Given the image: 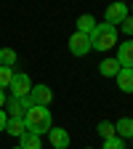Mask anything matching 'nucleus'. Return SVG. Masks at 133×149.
<instances>
[{
  "instance_id": "obj_9",
  "label": "nucleus",
  "mask_w": 133,
  "mask_h": 149,
  "mask_svg": "<svg viewBox=\"0 0 133 149\" xmlns=\"http://www.w3.org/2000/svg\"><path fill=\"white\" fill-rule=\"evenodd\" d=\"M115 80H117V88H120L123 93H133V69L120 67V72L115 74Z\"/></svg>"
},
{
  "instance_id": "obj_23",
  "label": "nucleus",
  "mask_w": 133,
  "mask_h": 149,
  "mask_svg": "<svg viewBox=\"0 0 133 149\" xmlns=\"http://www.w3.org/2000/svg\"><path fill=\"white\" fill-rule=\"evenodd\" d=\"M130 16H133V3H130Z\"/></svg>"
},
{
  "instance_id": "obj_10",
  "label": "nucleus",
  "mask_w": 133,
  "mask_h": 149,
  "mask_svg": "<svg viewBox=\"0 0 133 149\" xmlns=\"http://www.w3.org/2000/svg\"><path fill=\"white\" fill-rule=\"evenodd\" d=\"M48 139H51V144L56 149H67L69 146V133H67L64 128H51L48 130Z\"/></svg>"
},
{
  "instance_id": "obj_17",
  "label": "nucleus",
  "mask_w": 133,
  "mask_h": 149,
  "mask_svg": "<svg viewBox=\"0 0 133 149\" xmlns=\"http://www.w3.org/2000/svg\"><path fill=\"white\" fill-rule=\"evenodd\" d=\"M13 64H16V51L0 48V67H13Z\"/></svg>"
},
{
  "instance_id": "obj_21",
  "label": "nucleus",
  "mask_w": 133,
  "mask_h": 149,
  "mask_svg": "<svg viewBox=\"0 0 133 149\" xmlns=\"http://www.w3.org/2000/svg\"><path fill=\"white\" fill-rule=\"evenodd\" d=\"M6 123H8V115H6V109H0V133L6 130Z\"/></svg>"
},
{
  "instance_id": "obj_22",
  "label": "nucleus",
  "mask_w": 133,
  "mask_h": 149,
  "mask_svg": "<svg viewBox=\"0 0 133 149\" xmlns=\"http://www.w3.org/2000/svg\"><path fill=\"white\" fill-rule=\"evenodd\" d=\"M3 107H6V91L0 88V109H3Z\"/></svg>"
},
{
  "instance_id": "obj_15",
  "label": "nucleus",
  "mask_w": 133,
  "mask_h": 149,
  "mask_svg": "<svg viewBox=\"0 0 133 149\" xmlns=\"http://www.w3.org/2000/svg\"><path fill=\"white\" fill-rule=\"evenodd\" d=\"M99 72L104 74V77H115V74L120 72V64H117V59H104V61L99 64Z\"/></svg>"
},
{
  "instance_id": "obj_25",
  "label": "nucleus",
  "mask_w": 133,
  "mask_h": 149,
  "mask_svg": "<svg viewBox=\"0 0 133 149\" xmlns=\"http://www.w3.org/2000/svg\"><path fill=\"white\" fill-rule=\"evenodd\" d=\"M85 149H91V146H85Z\"/></svg>"
},
{
  "instance_id": "obj_14",
  "label": "nucleus",
  "mask_w": 133,
  "mask_h": 149,
  "mask_svg": "<svg viewBox=\"0 0 133 149\" xmlns=\"http://www.w3.org/2000/svg\"><path fill=\"white\" fill-rule=\"evenodd\" d=\"M96 24H99V22H96V19H93L91 13H83V16L77 19V32H83V35H91L93 29H96Z\"/></svg>"
},
{
  "instance_id": "obj_2",
  "label": "nucleus",
  "mask_w": 133,
  "mask_h": 149,
  "mask_svg": "<svg viewBox=\"0 0 133 149\" xmlns=\"http://www.w3.org/2000/svg\"><path fill=\"white\" fill-rule=\"evenodd\" d=\"M115 45H117V27L99 22L96 29L91 32V48L93 51H112Z\"/></svg>"
},
{
  "instance_id": "obj_19",
  "label": "nucleus",
  "mask_w": 133,
  "mask_h": 149,
  "mask_svg": "<svg viewBox=\"0 0 133 149\" xmlns=\"http://www.w3.org/2000/svg\"><path fill=\"white\" fill-rule=\"evenodd\" d=\"M104 149H125V144H123L120 136H115V139H107L104 141Z\"/></svg>"
},
{
  "instance_id": "obj_1",
  "label": "nucleus",
  "mask_w": 133,
  "mask_h": 149,
  "mask_svg": "<svg viewBox=\"0 0 133 149\" xmlns=\"http://www.w3.org/2000/svg\"><path fill=\"white\" fill-rule=\"evenodd\" d=\"M24 125L29 133H37V136H43L48 133V130L53 128V117H51V109L48 107H29L27 109V115H24Z\"/></svg>"
},
{
  "instance_id": "obj_7",
  "label": "nucleus",
  "mask_w": 133,
  "mask_h": 149,
  "mask_svg": "<svg viewBox=\"0 0 133 149\" xmlns=\"http://www.w3.org/2000/svg\"><path fill=\"white\" fill-rule=\"evenodd\" d=\"M29 99H32V104H37V107H48V104L53 101V91H51L48 85H32Z\"/></svg>"
},
{
  "instance_id": "obj_24",
  "label": "nucleus",
  "mask_w": 133,
  "mask_h": 149,
  "mask_svg": "<svg viewBox=\"0 0 133 149\" xmlns=\"http://www.w3.org/2000/svg\"><path fill=\"white\" fill-rule=\"evenodd\" d=\"M16 149H22V146H16Z\"/></svg>"
},
{
  "instance_id": "obj_5",
  "label": "nucleus",
  "mask_w": 133,
  "mask_h": 149,
  "mask_svg": "<svg viewBox=\"0 0 133 149\" xmlns=\"http://www.w3.org/2000/svg\"><path fill=\"white\" fill-rule=\"evenodd\" d=\"M69 51H72L75 56H85V53H91V51H93V48H91V35L75 32V35L69 37Z\"/></svg>"
},
{
  "instance_id": "obj_12",
  "label": "nucleus",
  "mask_w": 133,
  "mask_h": 149,
  "mask_svg": "<svg viewBox=\"0 0 133 149\" xmlns=\"http://www.w3.org/2000/svg\"><path fill=\"white\" fill-rule=\"evenodd\" d=\"M19 146H22V149H43V141H40L37 133H29V130H27L24 136H19Z\"/></svg>"
},
{
  "instance_id": "obj_3",
  "label": "nucleus",
  "mask_w": 133,
  "mask_h": 149,
  "mask_svg": "<svg viewBox=\"0 0 133 149\" xmlns=\"http://www.w3.org/2000/svg\"><path fill=\"white\" fill-rule=\"evenodd\" d=\"M29 107H35L29 96H24V99H13L11 96V99H6V115L8 117H16V120H24V115H27Z\"/></svg>"
},
{
  "instance_id": "obj_4",
  "label": "nucleus",
  "mask_w": 133,
  "mask_h": 149,
  "mask_svg": "<svg viewBox=\"0 0 133 149\" xmlns=\"http://www.w3.org/2000/svg\"><path fill=\"white\" fill-rule=\"evenodd\" d=\"M8 91H11V96H13V99H24V96H29V91H32V80H29V74L16 72V74H13V80H11V85H8Z\"/></svg>"
},
{
  "instance_id": "obj_16",
  "label": "nucleus",
  "mask_w": 133,
  "mask_h": 149,
  "mask_svg": "<svg viewBox=\"0 0 133 149\" xmlns=\"http://www.w3.org/2000/svg\"><path fill=\"white\" fill-rule=\"evenodd\" d=\"M96 130H99V136L107 141V139H115L117 133H115V123H109V120H101L99 125H96Z\"/></svg>"
},
{
  "instance_id": "obj_27",
  "label": "nucleus",
  "mask_w": 133,
  "mask_h": 149,
  "mask_svg": "<svg viewBox=\"0 0 133 149\" xmlns=\"http://www.w3.org/2000/svg\"><path fill=\"white\" fill-rule=\"evenodd\" d=\"M130 120H133V117H130Z\"/></svg>"
},
{
  "instance_id": "obj_18",
  "label": "nucleus",
  "mask_w": 133,
  "mask_h": 149,
  "mask_svg": "<svg viewBox=\"0 0 133 149\" xmlns=\"http://www.w3.org/2000/svg\"><path fill=\"white\" fill-rule=\"evenodd\" d=\"M13 74H16V72H13V67H0V88H3V91L11 85Z\"/></svg>"
},
{
  "instance_id": "obj_13",
  "label": "nucleus",
  "mask_w": 133,
  "mask_h": 149,
  "mask_svg": "<svg viewBox=\"0 0 133 149\" xmlns=\"http://www.w3.org/2000/svg\"><path fill=\"white\" fill-rule=\"evenodd\" d=\"M6 133L8 136H24L27 133V125H24V120H16V117H8V123H6Z\"/></svg>"
},
{
  "instance_id": "obj_8",
  "label": "nucleus",
  "mask_w": 133,
  "mask_h": 149,
  "mask_svg": "<svg viewBox=\"0 0 133 149\" xmlns=\"http://www.w3.org/2000/svg\"><path fill=\"white\" fill-rule=\"evenodd\" d=\"M117 64L133 69V40H125L117 45Z\"/></svg>"
},
{
  "instance_id": "obj_20",
  "label": "nucleus",
  "mask_w": 133,
  "mask_h": 149,
  "mask_svg": "<svg viewBox=\"0 0 133 149\" xmlns=\"http://www.w3.org/2000/svg\"><path fill=\"white\" fill-rule=\"evenodd\" d=\"M120 27H123V35H128V37H130V35H133V16H125Z\"/></svg>"
},
{
  "instance_id": "obj_26",
  "label": "nucleus",
  "mask_w": 133,
  "mask_h": 149,
  "mask_svg": "<svg viewBox=\"0 0 133 149\" xmlns=\"http://www.w3.org/2000/svg\"><path fill=\"white\" fill-rule=\"evenodd\" d=\"M130 144H133V139H130Z\"/></svg>"
},
{
  "instance_id": "obj_11",
  "label": "nucleus",
  "mask_w": 133,
  "mask_h": 149,
  "mask_svg": "<svg viewBox=\"0 0 133 149\" xmlns=\"http://www.w3.org/2000/svg\"><path fill=\"white\" fill-rule=\"evenodd\" d=\"M115 133H117L120 139H133V120H130V117H120V120L115 123Z\"/></svg>"
},
{
  "instance_id": "obj_6",
  "label": "nucleus",
  "mask_w": 133,
  "mask_h": 149,
  "mask_svg": "<svg viewBox=\"0 0 133 149\" xmlns=\"http://www.w3.org/2000/svg\"><path fill=\"white\" fill-rule=\"evenodd\" d=\"M125 16H128V6L123 3V0H117V3H112V6L107 8V16H104V22H107V24H115V27H120Z\"/></svg>"
}]
</instances>
